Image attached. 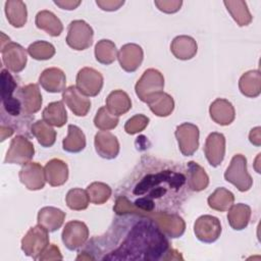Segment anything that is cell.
<instances>
[{"mask_svg":"<svg viewBox=\"0 0 261 261\" xmlns=\"http://www.w3.org/2000/svg\"><path fill=\"white\" fill-rule=\"evenodd\" d=\"M17 84L8 69H1V116H8L7 122L10 123V127L15 130V125L17 122V132L27 133L28 128L20 122H24L30 124L34 116L25 115L22 111L21 104L16 96H14V92L16 90Z\"/></svg>","mask_w":261,"mask_h":261,"instance_id":"3","label":"cell"},{"mask_svg":"<svg viewBox=\"0 0 261 261\" xmlns=\"http://www.w3.org/2000/svg\"><path fill=\"white\" fill-rule=\"evenodd\" d=\"M241 93L249 98H256L261 93V74L258 69L245 72L239 81Z\"/></svg>","mask_w":261,"mask_h":261,"instance_id":"31","label":"cell"},{"mask_svg":"<svg viewBox=\"0 0 261 261\" xmlns=\"http://www.w3.org/2000/svg\"><path fill=\"white\" fill-rule=\"evenodd\" d=\"M106 108L113 115L120 116L132 108L130 98L124 91L114 90L106 98Z\"/></svg>","mask_w":261,"mask_h":261,"instance_id":"30","label":"cell"},{"mask_svg":"<svg viewBox=\"0 0 261 261\" xmlns=\"http://www.w3.org/2000/svg\"><path fill=\"white\" fill-rule=\"evenodd\" d=\"M118 121H119L118 116H115L112 113H110L106 108V106L99 108L94 118V124L100 130L112 129L117 126Z\"/></svg>","mask_w":261,"mask_h":261,"instance_id":"42","label":"cell"},{"mask_svg":"<svg viewBox=\"0 0 261 261\" xmlns=\"http://www.w3.org/2000/svg\"><path fill=\"white\" fill-rule=\"evenodd\" d=\"M117 49L115 44L107 39L98 41L95 46V57L99 63L109 65L117 58Z\"/></svg>","mask_w":261,"mask_h":261,"instance_id":"38","label":"cell"},{"mask_svg":"<svg viewBox=\"0 0 261 261\" xmlns=\"http://www.w3.org/2000/svg\"><path fill=\"white\" fill-rule=\"evenodd\" d=\"M48 230L38 224L31 227L21 240V250L23 253L37 260L49 245Z\"/></svg>","mask_w":261,"mask_h":261,"instance_id":"6","label":"cell"},{"mask_svg":"<svg viewBox=\"0 0 261 261\" xmlns=\"http://www.w3.org/2000/svg\"><path fill=\"white\" fill-rule=\"evenodd\" d=\"M43 120L53 126L61 127L67 121V113L62 101L49 103L42 113Z\"/></svg>","mask_w":261,"mask_h":261,"instance_id":"33","label":"cell"},{"mask_svg":"<svg viewBox=\"0 0 261 261\" xmlns=\"http://www.w3.org/2000/svg\"><path fill=\"white\" fill-rule=\"evenodd\" d=\"M1 55L3 65L12 72H20L27 64L25 49L1 33Z\"/></svg>","mask_w":261,"mask_h":261,"instance_id":"4","label":"cell"},{"mask_svg":"<svg viewBox=\"0 0 261 261\" xmlns=\"http://www.w3.org/2000/svg\"><path fill=\"white\" fill-rule=\"evenodd\" d=\"M87 192L90 198V202L96 205L104 204L106 201L109 200L112 193L111 188L101 181H95L89 185L87 188Z\"/></svg>","mask_w":261,"mask_h":261,"instance_id":"40","label":"cell"},{"mask_svg":"<svg viewBox=\"0 0 261 261\" xmlns=\"http://www.w3.org/2000/svg\"><path fill=\"white\" fill-rule=\"evenodd\" d=\"M210 117L214 122L220 125L230 124L236 117V111L232 104L222 98L214 100L209 107Z\"/></svg>","mask_w":261,"mask_h":261,"instance_id":"22","label":"cell"},{"mask_svg":"<svg viewBox=\"0 0 261 261\" xmlns=\"http://www.w3.org/2000/svg\"><path fill=\"white\" fill-rule=\"evenodd\" d=\"M175 138L179 151L184 156H192L199 147V128L191 122H184L176 126Z\"/></svg>","mask_w":261,"mask_h":261,"instance_id":"10","label":"cell"},{"mask_svg":"<svg viewBox=\"0 0 261 261\" xmlns=\"http://www.w3.org/2000/svg\"><path fill=\"white\" fill-rule=\"evenodd\" d=\"M187 174L171 161L142 158L125 185L124 195L116 198L117 215L174 212L186 198Z\"/></svg>","mask_w":261,"mask_h":261,"instance_id":"1","label":"cell"},{"mask_svg":"<svg viewBox=\"0 0 261 261\" xmlns=\"http://www.w3.org/2000/svg\"><path fill=\"white\" fill-rule=\"evenodd\" d=\"M67 132V137L62 142L63 150L69 153H79L83 151L86 147V137L83 130L74 124H69Z\"/></svg>","mask_w":261,"mask_h":261,"instance_id":"35","label":"cell"},{"mask_svg":"<svg viewBox=\"0 0 261 261\" xmlns=\"http://www.w3.org/2000/svg\"><path fill=\"white\" fill-rule=\"evenodd\" d=\"M65 202L69 209L80 211L88 208L90 203V198L87 190L74 188L67 192L65 197Z\"/></svg>","mask_w":261,"mask_h":261,"instance_id":"39","label":"cell"},{"mask_svg":"<svg viewBox=\"0 0 261 261\" xmlns=\"http://www.w3.org/2000/svg\"><path fill=\"white\" fill-rule=\"evenodd\" d=\"M194 232L200 242L211 244L217 241L221 234L220 221L215 216L202 215L195 221Z\"/></svg>","mask_w":261,"mask_h":261,"instance_id":"12","label":"cell"},{"mask_svg":"<svg viewBox=\"0 0 261 261\" xmlns=\"http://www.w3.org/2000/svg\"><path fill=\"white\" fill-rule=\"evenodd\" d=\"M16 97L18 98L25 115L31 116L41 109L42 95L37 84H29L21 87L16 92Z\"/></svg>","mask_w":261,"mask_h":261,"instance_id":"16","label":"cell"},{"mask_svg":"<svg viewBox=\"0 0 261 261\" xmlns=\"http://www.w3.org/2000/svg\"><path fill=\"white\" fill-rule=\"evenodd\" d=\"M108 231L92 240L90 247L104 254L103 260H165L170 250L166 236L145 215H119Z\"/></svg>","mask_w":261,"mask_h":261,"instance_id":"2","label":"cell"},{"mask_svg":"<svg viewBox=\"0 0 261 261\" xmlns=\"http://www.w3.org/2000/svg\"><path fill=\"white\" fill-rule=\"evenodd\" d=\"M124 1H117V0H97L96 4L105 11H114L117 10L120 6H122Z\"/></svg>","mask_w":261,"mask_h":261,"instance_id":"46","label":"cell"},{"mask_svg":"<svg viewBox=\"0 0 261 261\" xmlns=\"http://www.w3.org/2000/svg\"><path fill=\"white\" fill-rule=\"evenodd\" d=\"M208 205L216 211H227L234 202L233 194L225 188H217L209 197Z\"/></svg>","mask_w":261,"mask_h":261,"instance_id":"37","label":"cell"},{"mask_svg":"<svg viewBox=\"0 0 261 261\" xmlns=\"http://www.w3.org/2000/svg\"><path fill=\"white\" fill-rule=\"evenodd\" d=\"M44 169L46 181L52 187L62 186L68 178V166L60 159H51L46 163Z\"/></svg>","mask_w":261,"mask_h":261,"instance_id":"24","label":"cell"},{"mask_svg":"<svg viewBox=\"0 0 261 261\" xmlns=\"http://www.w3.org/2000/svg\"><path fill=\"white\" fill-rule=\"evenodd\" d=\"M62 99L71 112L76 116H86L91 108V101L75 86L66 88L62 93Z\"/></svg>","mask_w":261,"mask_h":261,"instance_id":"19","label":"cell"},{"mask_svg":"<svg viewBox=\"0 0 261 261\" xmlns=\"http://www.w3.org/2000/svg\"><path fill=\"white\" fill-rule=\"evenodd\" d=\"M145 103H147L150 110L155 115L160 117H166L170 115L174 109L173 98L163 91L152 95Z\"/></svg>","mask_w":261,"mask_h":261,"instance_id":"27","label":"cell"},{"mask_svg":"<svg viewBox=\"0 0 261 261\" xmlns=\"http://www.w3.org/2000/svg\"><path fill=\"white\" fill-rule=\"evenodd\" d=\"M14 133V129L8 125H4V124H1L0 126V136H1V142H3L6 138L12 136V134Z\"/></svg>","mask_w":261,"mask_h":261,"instance_id":"49","label":"cell"},{"mask_svg":"<svg viewBox=\"0 0 261 261\" xmlns=\"http://www.w3.org/2000/svg\"><path fill=\"white\" fill-rule=\"evenodd\" d=\"M227 11L237 22L239 27H245L251 23L252 15L249 11L247 3L243 0H234V1H224L223 2Z\"/></svg>","mask_w":261,"mask_h":261,"instance_id":"36","label":"cell"},{"mask_svg":"<svg viewBox=\"0 0 261 261\" xmlns=\"http://www.w3.org/2000/svg\"><path fill=\"white\" fill-rule=\"evenodd\" d=\"M5 14L8 22L14 28H21L28 19V11L24 2L20 0H8L5 2Z\"/></svg>","mask_w":261,"mask_h":261,"instance_id":"32","label":"cell"},{"mask_svg":"<svg viewBox=\"0 0 261 261\" xmlns=\"http://www.w3.org/2000/svg\"><path fill=\"white\" fill-rule=\"evenodd\" d=\"M152 218L166 237L179 238L184 234L186 223L176 213L172 212H155L147 215Z\"/></svg>","mask_w":261,"mask_h":261,"instance_id":"11","label":"cell"},{"mask_svg":"<svg viewBox=\"0 0 261 261\" xmlns=\"http://www.w3.org/2000/svg\"><path fill=\"white\" fill-rule=\"evenodd\" d=\"M164 88L163 74L154 68H149L144 71L140 80L135 86V91L139 99L146 102L152 95L162 92Z\"/></svg>","mask_w":261,"mask_h":261,"instance_id":"8","label":"cell"},{"mask_svg":"<svg viewBox=\"0 0 261 261\" xmlns=\"http://www.w3.org/2000/svg\"><path fill=\"white\" fill-rule=\"evenodd\" d=\"M35 22L38 29L45 31L52 37H58L63 31V25L60 19L49 10L39 11L36 15Z\"/></svg>","mask_w":261,"mask_h":261,"instance_id":"29","label":"cell"},{"mask_svg":"<svg viewBox=\"0 0 261 261\" xmlns=\"http://www.w3.org/2000/svg\"><path fill=\"white\" fill-rule=\"evenodd\" d=\"M94 31L85 20H72L67 30L66 44L73 50L82 51L88 49L93 43Z\"/></svg>","mask_w":261,"mask_h":261,"instance_id":"7","label":"cell"},{"mask_svg":"<svg viewBox=\"0 0 261 261\" xmlns=\"http://www.w3.org/2000/svg\"><path fill=\"white\" fill-rule=\"evenodd\" d=\"M143 58L144 53L142 47L134 43L123 45L117 53L119 65L126 72L136 71L142 64Z\"/></svg>","mask_w":261,"mask_h":261,"instance_id":"18","label":"cell"},{"mask_svg":"<svg viewBox=\"0 0 261 261\" xmlns=\"http://www.w3.org/2000/svg\"><path fill=\"white\" fill-rule=\"evenodd\" d=\"M149 124V118L144 114H136L124 124V130L128 135H135L144 130Z\"/></svg>","mask_w":261,"mask_h":261,"instance_id":"43","label":"cell"},{"mask_svg":"<svg viewBox=\"0 0 261 261\" xmlns=\"http://www.w3.org/2000/svg\"><path fill=\"white\" fill-rule=\"evenodd\" d=\"M61 238L65 247L73 251L87 243L89 239V228L83 221L71 220L65 224Z\"/></svg>","mask_w":261,"mask_h":261,"instance_id":"13","label":"cell"},{"mask_svg":"<svg viewBox=\"0 0 261 261\" xmlns=\"http://www.w3.org/2000/svg\"><path fill=\"white\" fill-rule=\"evenodd\" d=\"M31 133L38 143L45 148L52 147L56 141V130L45 120H37L31 125Z\"/></svg>","mask_w":261,"mask_h":261,"instance_id":"34","label":"cell"},{"mask_svg":"<svg viewBox=\"0 0 261 261\" xmlns=\"http://www.w3.org/2000/svg\"><path fill=\"white\" fill-rule=\"evenodd\" d=\"M75 82V87L83 94L90 97L97 96L103 87L102 74L92 67H83L80 69Z\"/></svg>","mask_w":261,"mask_h":261,"instance_id":"14","label":"cell"},{"mask_svg":"<svg viewBox=\"0 0 261 261\" xmlns=\"http://www.w3.org/2000/svg\"><path fill=\"white\" fill-rule=\"evenodd\" d=\"M209 185V176L205 169L195 161L187 165V187L194 192L205 190Z\"/></svg>","mask_w":261,"mask_h":261,"instance_id":"25","label":"cell"},{"mask_svg":"<svg viewBox=\"0 0 261 261\" xmlns=\"http://www.w3.org/2000/svg\"><path fill=\"white\" fill-rule=\"evenodd\" d=\"M28 53L36 60H48L55 55V47L46 41H36L28 47Z\"/></svg>","mask_w":261,"mask_h":261,"instance_id":"41","label":"cell"},{"mask_svg":"<svg viewBox=\"0 0 261 261\" xmlns=\"http://www.w3.org/2000/svg\"><path fill=\"white\" fill-rule=\"evenodd\" d=\"M65 219V213L55 207H43L38 213V224L45 227L49 232L61 227Z\"/></svg>","mask_w":261,"mask_h":261,"instance_id":"26","label":"cell"},{"mask_svg":"<svg viewBox=\"0 0 261 261\" xmlns=\"http://www.w3.org/2000/svg\"><path fill=\"white\" fill-rule=\"evenodd\" d=\"M155 5L157 8L165 13H174L181 7L182 1L180 0H156Z\"/></svg>","mask_w":261,"mask_h":261,"instance_id":"44","label":"cell"},{"mask_svg":"<svg viewBox=\"0 0 261 261\" xmlns=\"http://www.w3.org/2000/svg\"><path fill=\"white\" fill-rule=\"evenodd\" d=\"M41 87L49 93H60L65 90V73L57 67H49L42 71L39 77Z\"/></svg>","mask_w":261,"mask_h":261,"instance_id":"21","label":"cell"},{"mask_svg":"<svg viewBox=\"0 0 261 261\" xmlns=\"http://www.w3.org/2000/svg\"><path fill=\"white\" fill-rule=\"evenodd\" d=\"M95 149L99 156L105 159H114L119 153L117 138L108 130H100L95 135Z\"/></svg>","mask_w":261,"mask_h":261,"instance_id":"20","label":"cell"},{"mask_svg":"<svg viewBox=\"0 0 261 261\" xmlns=\"http://www.w3.org/2000/svg\"><path fill=\"white\" fill-rule=\"evenodd\" d=\"M204 153L211 166L220 165L225 155V137L216 132L209 134L205 141Z\"/></svg>","mask_w":261,"mask_h":261,"instance_id":"17","label":"cell"},{"mask_svg":"<svg viewBox=\"0 0 261 261\" xmlns=\"http://www.w3.org/2000/svg\"><path fill=\"white\" fill-rule=\"evenodd\" d=\"M62 255L60 250L54 244L48 245V247L44 250V252L38 257L37 260L44 261V260H62Z\"/></svg>","mask_w":261,"mask_h":261,"instance_id":"45","label":"cell"},{"mask_svg":"<svg viewBox=\"0 0 261 261\" xmlns=\"http://www.w3.org/2000/svg\"><path fill=\"white\" fill-rule=\"evenodd\" d=\"M35 148L33 143L24 136H15L10 143L9 149L5 155L4 163L23 165L34 157Z\"/></svg>","mask_w":261,"mask_h":261,"instance_id":"9","label":"cell"},{"mask_svg":"<svg viewBox=\"0 0 261 261\" xmlns=\"http://www.w3.org/2000/svg\"><path fill=\"white\" fill-rule=\"evenodd\" d=\"M252 210L249 205L239 203L232 204L227 212V220L231 228L234 230H242L246 228L250 222Z\"/></svg>","mask_w":261,"mask_h":261,"instance_id":"28","label":"cell"},{"mask_svg":"<svg viewBox=\"0 0 261 261\" xmlns=\"http://www.w3.org/2000/svg\"><path fill=\"white\" fill-rule=\"evenodd\" d=\"M54 3L59 6L61 9H66V10H73L75 9L80 4L81 1H75V0H57L54 1Z\"/></svg>","mask_w":261,"mask_h":261,"instance_id":"47","label":"cell"},{"mask_svg":"<svg viewBox=\"0 0 261 261\" xmlns=\"http://www.w3.org/2000/svg\"><path fill=\"white\" fill-rule=\"evenodd\" d=\"M249 140L253 145L257 147L261 145V127L260 126H256L251 129L249 134Z\"/></svg>","mask_w":261,"mask_h":261,"instance_id":"48","label":"cell"},{"mask_svg":"<svg viewBox=\"0 0 261 261\" xmlns=\"http://www.w3.org/2000/svg\"><path fill=\"white\" fill-rule=\"evenodd\" d=\"M226 181L233 185L240 192H247L253 185V179L247 170V159L242 154H236L224 172Z\"/></svg>","mask_w":261,"mask_h":261,"instance_id":"5","label":"cell"},{"mask_svg":"<svg viewBox=\"0 0 261 261\" xmlns=\"http://www.w3.org/2000/svg\"><path fill=\"white\" fill-rule=\"evenodd\" d=\"M20 182L31 191H38L44 188L46 182L45 169L38 162H28L20 168L19 173Z\"/></svg>","mask_w":261,"mask_h":261,"instance_id":"15","label":"cell"},{"mask_svg":"<svg viewBox=\"0 0 261 261\" xmlns=\"http://www.w3.org/2000/svg\"><path fill=\"white\" fill-rule=\"evenodd\" d=\"M198 46L194 38L186 35L175 37L170 44V51L179 60L192 59L197 54Z\"/></svg>","mask_w":261,"mask_h":261,"instance_id":"23","label":"cell"}]
</instances>
